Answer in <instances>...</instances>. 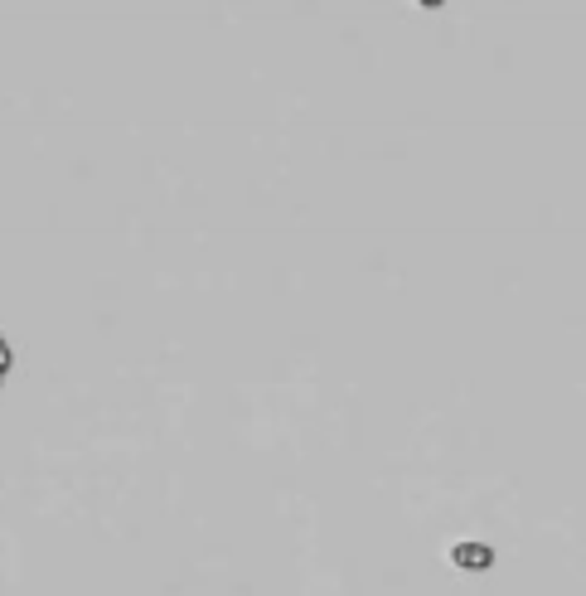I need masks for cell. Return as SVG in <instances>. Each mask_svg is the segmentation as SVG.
<instances>
[{
	"label": "cell",
	"instance_id": "cell-1",
	"mask_svg": "<svg viewBox=\"0 0 586 596\" xmlns=\"http://www.w3.org/2000/svg\"><path fill=\"white\" fill-rule=\"evenodd\" d=\"M456 563H461V567H485V563H489V548H470V543H461V548H456Z\"/></svg>",
	"mask_w": 586,
	"mask_h": 596
},
{
	"label": "cell",
	"instance_id": "cell-2",
	"mask_svg": "<svg viewBox=\"0 0 586 596\" xmlns=\"http://www.w3.org/2000/svg\"><path fill=\"white\" fill-rule=\"evenodd\" d=\"M5 364H10V350H5V340H0V378H5Z\"/></svg>",
	"mask_w": 586,
	"mask_h": 596
},
{
	"label": "cell",
	"instance_id": "cell-3",
	"mask_svg": "<svg viewBox=\"0 0 586 596\" xmlns=\"http://www.w3.org/2000/svg\"><path fill=\"white\" fill-rule=\"evenodd\" d=\"M422 5H436V0H422Z\"/></svg>",
	"mask_w": 586,
	"mask_h": 596
}]
</instances>
